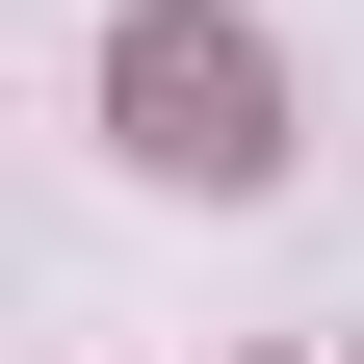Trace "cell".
<instances>
[{
    "instance_id": "obj_1",
    "label": "cell",
    "mask_w": 364,
    "mask_h": 364,
    "mask_svg": "<svg viewBox=\"0 0 364 364\" xmlns=\"http://www.w3.org/2000/svg\"><path fill=\"white\" fill-rule=\"evenodd\" d=\"M130 156L156 182H287V53L260 26H130Z\"/></svg>"
}]
</instances>
